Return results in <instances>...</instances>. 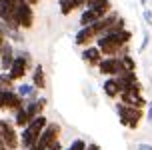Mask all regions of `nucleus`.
<instances>
[{"mask_svg":"<svg viewBox=\"0 0 152 150\" xmlns=\"http://www.w3.org/2000/svg\"><path fill=\"white\" fill-rule=\"evenodd\" d=\"M30 82L36 86L38 90H46V72H44V66L42 64H34L32 68V74H30Z\"/></svg>","mask_w":152,"mask_h":150,"instance_id":"17","label":"nucleus"},{"mask_svg":"<svg viewBox=\"0 0 152 150\" xmlns=\"http://www.w3.org/2000/svg\"><path fill=\"white\" fill-rule=\"evenodd\" d=\"M98 70L102 76H118L120 74V60H118V56H104V60L98 64Z\"/></svg>","mask_w":152,"mask_h":150,"instance_id":"11","label":"nucleus"},{"mask_svg":"<svg viewBox=\"0 0 152 150\" xmlns=\"http://www.w3.org/2000/svg\"><path fill=\"white\" fill-rule=\"evenodd\" d=\"M48 106V98L44 96V94H40V96L36 98V100H30V102H26V110H28V114H30L32 118H36V116H42L44 114V108Z\"/></svg>","mask_w":152,"mask_h":150,"instance_id":"15","label":"nucleus"},{"mask_svg":"<svg viewBox=\"0 0 152 150\" xmlns=\"http://www.w3.org/2000/svg\"><path fill=\"white\" fill-rule=\"evenodd\" d=\"M136 150H152V144H148V142H140L136 146Z\"/></svg>","mask_w":152,"mask_h":150,"instance_id":"30","label":"nucleus"},{"mask_svg":"<svg viewBox=\"0 0 152 150\" xmlns=\"http://www.w3.org/2000/svg\"><path fill=\"white\" fill-rule=\"evenodd\" d=\"M132 42V32L128 28L116 30V32H106L100 38H96V46L104 56H124L130 54L128 44Z\"/></svg>","mask_w":152,"mask_h":150,"instance_id":"1","label":"nucleus"},{"mask_svg":"<svg viewBox=\"0 0 152 150\" xmlns=\"http://www.w3.org/2000/svg\"><path fill=\"white\" fill-rule=\"evenodd\" d=\"M116 80L120 84V90H142V82L138 80L136 72H122L116 76Z\"/></svg>","mask_w":152,"mask_h":150,"instance_id":"12","label":"nucleus"},{"mask_svg":"<svg viewBox=\"0 0 152 150\" xmlns=\"http://www.w3.org/2000/svg\"><path fill=\"white\" fill-rule=\"evenodd\" d=\"M142 16H144V22L148 24V26H152V10L150 8H144V10H142Z\"/></svg>","mask_w":152,"mask_h":150,"instance_id":"25","label":"nucleus"},{"mask_svg":"<svg viewBox=\"0 0 152 150\" xmlns=\"http://www.w3.org/2000/svg\"><path fill=\"white\" fill-rule=\"evenodd\" d=\"M14 58H16V50H14V46H12V42L8 40L6 44H4V48H2V52H0V70L8 72L12 68V64H14Z\"/></svg>","mask_w":152,"mask_h":150,"instance_id":"13","label":"nucleus"},{"mask_svg":"<svg viewBox=\"0 0 152 150\" xmlns=\"http://www.w3.org/2000/svg\"><path fill=\"white\" fill-rule=\"evenodd\" d=\"M16 92H18V94H20L26 102L36 100V98L40 96V90H38L32 82H20V84H18V88H16Z\"/></svg>","mask_w":152,"mask_h":150,"instance_id":"16","label":"nucleus"},{"mask_svg":"<svg viewBox=\"0 0 152 150\" xmlns=\"http://www.w3.org/2000/svg\"><path fill=\"white\" fill-rule=\"evenodd\" d=\"M46 150H64V148H62V142H60V140H56V142L50 144V146H48Z\"/></svg>","mask_w":152,"mask_h":150,"instance_id":"29","label":"nucleus"},{"mask_svg":"<svg viewBox=\"0 0 152 150\" xmlns=\"http://www.w3.org/2000/svg\"><path fill=\"white\" fill-rule=\"evenodd\" d=\"M26 2H28L30 6H38V4H40V0H26Z\"/></svg>","mask_w":152,"mask_h":150,"instance_id":"32","label":"nucleus"},{"mask_svg":"<svg viewBox=\"0 0 152 150\" xmlns=\"http://www.w3.org/2000/svg\"><path fill=\"white\" fill-rule=\"evenodd\" d=\"M48 122H50V120L46 118L44 114H42V116H36V118H32V122L24 128L22 132H20V148H22V150L32 148V146L38 142L40 134L44 132V128L48 126Z\"/></svg>","mask_w":152,"mask_h":150,"instance_id":"3","label":"nucleus"},{"mask_svg":"<svg viewBox=\"0 0 152 150\" xmlns=\"http://www.w3.org/2000/svg\"><path fill=\"white\" fill-rule=\"evenodd\" d=\"M16 20L22 30H30L34 26V6H30L26 0H16Z\"/></svg>","mask_w":152,"mask_h":150,"instance_id":"6","label":"nucleus"},{"mask_svg":"<svg viewBox=\"0 0 152 150\" xmlns=\"http://www.w3.org/2000/svg\"><path fill=\"white\" fill-rule=\"evenodd\" d=\"M60 132H62V126L58 122H48V126H46L44 132L40 134L38 142L34 144L36 150H46L50 144H54L56 140H60Z\"/></svg>","mask_w":152,"mask_h":150,"instance_id":"7","label":"nucleus"},{"mask_svg":"<svg viewBox=\"0 0 152 150\" xmlns=\"http://www.w3.org/2000/svg\"><path fill=\"white\" fill-rule=\"evenodd\" d=\"M96 30L94 26H82V28H78V32L74 34V44L80 46V48H86V46H92V42H96Z\"/></svg>","mask_w":152,"mask_h":150,"instance_id":"9","label":"nucleus"},{"mask_svg":"<svg viewBox=\"0 0 152 150\" xmlns=\"http://www.w3.org/2000/svg\"><path fill=\"white\" fill-rule=\"evenodd\" d=\"M8 92L10 90H0V110H8Z\"/></svg>","mask_w":152,"mask_h":150,"instance_id":"24","label":"nucleus"},{"mask_svg":"<svg viewBox=\"0 0 152 150\" xmlns=\"http://www.w3.org/2000/svg\"><path fill=\"white\" fill-rule=\"evenodd\" d=\"M70 2H72L74 10H78V8H86V2H88V0H70Z\"/></svg>","mask_w":152,"mask_h":150,"instance_id":"27","label":"nucleus"},{"mask_svg":"<svg viewBox=\"0 0 152 150\" xmlns=\"http://www.w3.org/2000/svg\"><path fill=\"white\" fill-rule=\"evenodd\" d=\"M58 8H60V14L62 16H70L74 12V6L70 0H58Z\"/></svg>","mask_w":152,"mask_h":150,"instance_id":"22","label":"nucleus"},{"mask_svg":"<svg viewBox=\"0 0 152 150\" xmlns=\"http://www.w3.org/2000/svg\"><path fill=\"white\" fill-rule=\"evenodd\" d=\"M148 44H150V32L148 30H144V34H142V44L138 46V54H142L148 48Z\"/></svg>","mask_w":152,"mask_h":150,"instance_id":"23","label":"nucleus"},{"mask_svg":"<svg viewBox=\"0 0 152 150\" xmlns=\"http://www.w3.org/2000/svg\"><path fill=\"white\" fill-rule=\"evenodd\" d=\"M102 92H104V96L110 98V100H118V98H120L122 90H120V84L116 80V76H110V78H106V80L102 82Z\"/></svg>","mask_w":152,"mask_h":150,"instance_id":"14","label":"nucleus"},{"mask_svg":"<svg viewBox=\"0 0 152 150\" xmlns=\"http://www.w3.org/2000/svg\"><path fill=\"white\" fill-rule=\"evenodd\" d=\"M14 80L8 76V72H0V90H12Z\"/></svg>","mask_w":152,"mask_h":150,"instance_id":"21","label":"nucleus"},{"mask_svg":"<svg viewBox=\"0 0 152 150\" xmlns=\"http://www.w3.org/2000/svg\"><path fill=\"white\" fill-rule=\"evenodd\" d=\"M114 110H116V116L120 120V124L128 130H138L142 118H146V108H136V106H128L124 102H116L114 104Z\"/></svg>","mask_w":152,"mask_h":150,"instance_id":"2","label":"nucleus"},{"mask_svg":"<svg viewBox=\"0 0 152 150\" xmlns=\"http://www.w3.org/2000/svg\"><path fill=\"white\" fill-rule=\"evenodd\" d=\"M118 60H120V74L122 72H136V60L132 58L130 54L118 56Z\"/></svg>","mask_w":152,"mask_h":150,"instance_id":"19","label":"nucleus"},{"mask_svg":"<svg viewBox=\"0 0 152 150\" xmlns=\"http://www.w3.org/2000/svg\"><path fill=\"white\" fill-rule=\"evenodd\" d=\"M86 8H90V10H102V12H112V2L110 0H88Z\"/></svg>","mask_w":152,"mask_h":150,"instance_id":"20","label":"nucleus"},{"mask_svg":"<svg viewBox=\"0 0 152 150\" xmlns=\"http://www.w3.org/2000/svg\"><path fill=\"white\" fill-rule=\"evenodd\" d=\"M146 120H148V124L152 126V102H148V106H146Z\"/></svg>","mask_w":152,"mask_h":150,"instance_id":"28","label":"nucleus"},{"mask_svg":"<svg viewBox=\"0 0 152 150\" xmlns=\"http://www.w3.org/2000/svg\"><path fill=\"white\" fill-rule=\"evenodd\" d=\"M86 150H100V146L92 142V144H88V146H86Z\"/></svg>","mask_w":152,"mask_h":150,"instance_id":"31","label":"nucleus"},{"mask_svg":"<svg viewBox=\"0 0 152 150\" xmlns=\"http://www.w3.org/2000/svg\"><path fill=\"white\" fill-rule=\"evenodd\" d=\"M8 42V36H6V30L0 26V52H2V48H4V44Z\"/></svg>","mask_w":152,"mask_h":150,"instance_id":"26","label":"nucleus"},{"mask_svg":"<svg viewBox=\"0 0 152 150\" xmlns=\"http://www.w3.org/2000/svg\"><path fill=\"white\" fill-rule=\"evenodd\" d=\"M2 146H4V142H2V138H0V148H2Z\"/></svg>","mask_w":152,"mask_h":150,"instance_id":"34","label":"nucleus"},{"mask_svg":"<svg viewBox=\"0 0 152 150\" xmlns=\"http://www.w3.org/2000/svg\"><path fill=\"white\" fill-rule=\"evenodd\" d=\"M118 100L124 102V104H128V106H136V108H146V106H148V100L144 98L142 90H124ZM118 100H116V102H118Z\"/></svg>","mask_w":152,"mask_h":150,"instance_id":"8","label":"nucleus"},{"mask_svg":"<svg viewBox=\"0 0 152 150\" xmlns=\"http://www.w3.org/2000/svg\"><path fill=\"white\" fill-rule=\"evenodd\" d=\"M140 4H142V6L146 8V4H148V0H140Z\"/></svg>","mask_w":152,"mask_h":150,"instance_id":"33","label":"nucleus"},{"mask_svg":"<svg viewBox=\"0 0 152 150\" xmlns=\"http://www.w3.org/2000/svg\"><path fill=\"white\" fill-rule=\"evenodd\" d=\"M12 122H14V126H16V128L24 130V128H26V126H28V124L32 122V116L28 114V110H26V108H22V110H18V112L14 114Z\"/></svg>","mask_w":152,"mask_h":150,"instance_id":"18","label":"nucleus"},{"mask_svg":"<svg viewBox=\"0 0 152 150\" xmlns=\"http://www.w3.org/2000/svg\"><path fill=\"white\" fill-rule=\"evenodd\" d=\"M80 58L84 60V64L90 68H98V64L104 60V54L100 52V48L96 44L94 46H86L82 48V52H80Z\"/></svg>","mask_w":152,"mask_h":150,"instance_id":"10","label":"nucleus"},{"mask_svg":"<svg viewBox=\"0 0 152 150\" xmlns=\"http://www.w3.org/2000/svg\"><path fill=\"white\" fill-rule=\"evenodd\" d=\"M0 138L8 150H18L20 148V134L16 132L14 122L6 118H0Z\"/></svg>","mask_w":152,"mask_h":150,"instance_id":"5","label":"nucleus"},{"mask_svg":"<svg viewBox=\"0 0 152 150\" xmlns=\"http://www.w3.org/2000/svg\"><path fill=\"white\" fill-rule=\"evenodd\" d=\"M30 68H34L32 66V54L28 52V50H18L16 52V58H14V64H12V68L8 70V76L14 80V82H20L24 76L28 74V70Z\"/></svg>","mask_w":152,"mask_h":150,"instance_id":"4","label":"nucleus"}]
</instances>
